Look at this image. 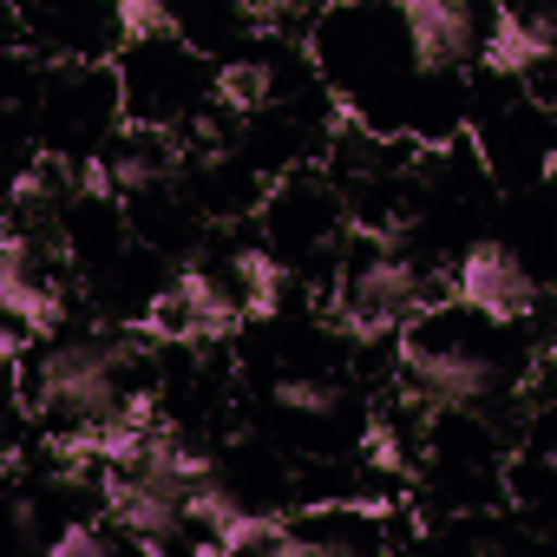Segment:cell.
<instances>
[{"instance_id":"1","label":"cell","mask_w":557,"mask_h":557,"mask_svg":"<svg viewBox=\"0 0 557 557\" xmlns=\"http://www.w3.org/2000/svg\"><path fill=\"white\" fill-rule=\"evenodd\" d=\"M322 60L335 73V86L355 99V112L368 125H420L407 112V79L420 73L413 60V34L407 21L387 27V14L374 8V0H361V8H335L329 14V40H322Z\"/></svg>"},{"instance_id":"2","label":"cell","mask_w":557,"mask_h":557,"mask_svg":"<svg viewBox=\"0 0 557 557\" xmlns=\"http://www.w3.org/2000/svg\"><path fill=\"white\" fill-rule=\"evenodd\" d=\"M112 73H119V106H125V119L138 132H164L171 138V132L197 125L210 112V99H216L210 60L190 40H177V34L125 40V53H119Z\"/></svg>"},{"instance_id":"3","label":"cell","mask_w":557,"mask_h":557,"mask_svg":"<svg viewBox=\"0 0 557 557\" xmlns=\"http://www.w3.org/2000/svg\"><path fill=\"white\" fill-rule=\"evenodd\" d=\"M132 342H60L40 355V368L21 381V394L47 413V420H66V426H92V420H112L119 413V374L132 368Z\"/></svg>"},{"instance_id":"4","label":"cell","mask_w":557,"mask_h":557,"mask_svg":"<svg viewBox=\"0 0 557 557\" xmlns=\"http://www.w3.org/2000/svg\"><path fill=\"white\" fill-rule=\"evenodd\" d=\"M400 368H407V387H413L426 407H479V400L498 387L492 348H479L472 335H459L446 315H426V322L407 335Z\"/></svg>"},{"instance_id":"5","label":"cell","mask_w":557,"mask_h":557,"mask_svg":"<svg viewBox=\"0 0 557 557\" xmlns=\"http://www.w3.org/2000/svg\"><path fill=\"white\" fill-rule=\"evenodd\" d=\"M8 14L27 47H40L53 66H99L125 34L112 0H8Z\"/></svg>"},{"instance_id":"6","label":"cell","mask_w":557,"mask_h":557,"mask_svg":"<svg viewBox=\"0 0 557 557\" xmlns=\"http://www.w3.org/2000/svg\"><path fill=\"white\" fill-rule=\"evenodd\" d=\"M342 309H348V329H355V335H387V329L426 315V275H420L394 243H381L368 262L348 269Z\"/></svg>"},{"instance_id":"7","label":"cell","mask_w":557,"mask_h":557,"mask_svg":"<svg viewBox=\"0 0 557 557\" xmlns=\"http://www.w3.org/2000/svg\"><path fill=\"white\" fill-rule=\"evenodd\" d=\"M453 296H459V309H472V315H485V322H524V315L537 309L531 269H524L505 243H472V249H466Z\"/></svg>"},{"instance_id":"8","label":"cell","mask_w":557,"mask_h":557,"mask_svg":"<svg viewBox=\"0 0 557 557\" xmlns=\"http://www.w3.org/2000/svg\"><path fill=\"white\" fill-rule=\"evenodd\" d=\"M407 34H413V60L426 79H446L472 60V0H394Z\"/></svg>"},{"instance_id":"9","label":"cell","mask_w":557,"mask_h":557,"mask_svg":"<svg viewBox=\"0 0 557 557\" xmlns=\"http://www.w3.org/2000/svg\"><path fill=\"white\" fill-rule=\"evenodd\" d=\"M106 518L119 524V531H132L145 550H158V544H171L177 531H184V498H171V492H158L151 479H106Z\"/></svg>"},{"instance_id":"10","label":"cell","mask_w":557,"mask_h":557,"mask_svg":"<svg viewBox=\"0 0 557 557\" xmlns=\"http://www.w3.org/2000/svg\"><path fill=\"white\" fill-rule=\"evenodd\" d=\"M230 322H236V302L203 269H184L177 289L164 296V329H177V335H230Z\"/></svg>"},{"instance_id":"11","label":"cell","mask_w":557,"mask_h":557,"mask_svg":"<svg viewBox=\"0 0 557 557\" xmlns=\"http://www.w3.org/2000/svg\"><path fill=\"white\" fill-rule=\"evenodd\" d=\"M269 230H275V243L315 249V243L335 236V197L322 184H296V190H283V197L269 203Z\"/></svg>"},{"instance_id":"12","label":"cell","mask_w":557,"mask_h":557,"mask_svg":"<svg viewBox=\"0 0 557 557\" xmlns=\"http://www.w3.org/2000/svg\"><path fill=\"white\" fill-rule=\"evenodd\" d=\"M132 472H138V479H151V485H158V492H171V498H190V485H203V479H210V453L184 446L171 426H151L145 459H138Z\"/></svg>"},{"instance_id":"13","label":"cell","mask_w":557,"mask_h":557,"mask_svg":"<svg viewBox=\"0 0 557 557\" xmlns=\"http://www.w3.org/2000/svg\"><path fill=\"white\" fill-rule=\"evenodd\" d=\"M544 47H550V40H544L531 21H518V14L505 8V14L492 21V34H485V66H492V73H531V66L544 60Z\"/></svg>"},{"instance_id":"14","label":"cell","mask_w":557,"mask_h":557,"mask_svg":"<svg viewBox=\"0 0 557 557\" xmlns=\"http://www.w3.org/2000/svg\"><path fill=\"white\" fill-rule=\"evenodd\" d=\"M236 275H243V309H249V315H275V309H283V289H289V269L275 262L269 249H243Z\"/></svg>"},{"instance_id":"15","label":"cell","mask_w":557,"mask_h":557,"mask_svg":"<svg viewBox=\"0 0 557 557\" xmlns=\"http://www.w3.org/2000/svg\"><path fill=\"white\" fill-rule=\"evenodd\" d=\"M289 537V524L283 518H262V511H236L223 531H210L203 537V557L210 550H275V544H283Z\"/></svg>"},{"instance_id":"16","label":"cell","mask_w":557,"mask_h":557,"mask_svg":"<svg viewBox=\"0 0 557 557\" xmlns=\"http://www.w3.org/2000/svg\"><path fill=\"white\" fill-rule=\"evenodd\" d=\"M164 132H132V151L112 164V177H119V190H151L158 177H164V164H171V151L158 145Z\"/></svg>"},{"instance_id":"17","label":"cell","mask_w":557,"mask_h":557,"mask_svg":"<svg viewBox=\"0 0 557 557\" xmlns=\"http://www.w3.org/2000/svg\"><path fill=\"white\" fill-rule=\"evenodd\" d=\"M216 99L236 106V112H256V106L269 99V66H256V60L223 66V73H216Z\"/></svg>"},{"instance_id":"18","label":"cell","mask_w":557,"mask_h":557,"mask_svg":"<svg viewBox=\"0 0 557 557\" xmlns=\"http://www.w3.org/2000/svg\"><path fill=\"white\" fill-rule=\"evenodd\" d=\"M112 8H119V34H125V40L177 34V27H171V0H112Z\"/></svg>"},{"instance_id":"19","label":"cell","mask_w":557,"mask_h":557,"mask_svg":"<svg viewBox=\"0 0 557 557\" xmlns=\"http://www.w3.org/2000/svg\"><path fill=\"white\" fill-rule=\"evenodd\" d=\"M184 511L197 518V524H210V531H223L236 511H243V498L230 492V485H216V479H203V485H190V498H184Z\"/></svg>"},{"instance_id":"20","label":"cell","mask_w":557,"mask_h":557,"mask_svg":"<svg viewBox=\"0 0 557 557\" xmlns=\"http://www.w3.org/2000/svg\"><path fill=\"white\" fill-rule=\"evenodd\" d=\"M47 557H112V531L106 524H66L47 544Z\"/></svg>"},{"instance_id":"21","label":"cell","mask_w":557,"mask_h":557,"mask_svg":"<svg viewBox=\"0 0 557 557\" xmlns=\"http://www.w3.org/2000/svg\"><path fill=\"white\" fill-rule=\"evenodd\" d=\"M275 400L289 413H335V387L329 381H275Z\"/></svg>"},{"instance_id":"22","label":"cell","mask_w":557,"mask_h":557,"mask_svg":"<svg viewBox=\"0 0 557 557\" xmlns=\"http://www.w3.org/2000/svg\"><path fill=\"white\" fill-rule=\"evenodd\" d=\"M368 459H374L381 472H400V466H407V453H400V433L374 420V426H368Z\"/></svg>"},{"instance_id":"23","label":"cell","mask_w":557,"mask_h":557,"mask_svg":"<svg viewBox=\"0 0 557 557\" xmlns=\"http://www.w3.org/2000/svg\"><path fill=\"white\" fill-rule=\"evenodd\" d=\"M243 14H249L256 27H283V21L296 14V0H243Z\"/></svg>"},{"instance_id":"24","label":"cell","mask_w":557,"mask_h":557,"mask_svg":"<svg viewBox=\"0 0 557 557\" xmlns=\"http://www.w3.org/2000/svg\"><path fill=\"white\" fill-rule=\"evenodd\" d=\"M119 413H125V420H138V426H158V394H125V400H119Z\"/></svg>"},{"instance_id":"25","label":"cell","mask_w":557,"mask_h":557,"mask_svg":"<svg viewBox=\"0 0 557 557\" xmlns=\"http://www.w3.org/2000/svg\"><path fill=\"white\" fill-rule=\"evenodd\" d=\"M329 8H361V0H329Z\"/></svg>"},{"instance_id":"26","label":"cell","mask_w":557,"mask_h":557,"mask_svg":"<svg viewBox=\"0 0 557 557\" xmlns=\"http://www.w3.org/2000/svg\"><path fill=\"white\" fill-rule=\"evenodd\" d=\"M550 368H557V348H550Z\"/></svg>"}]
</instances>
